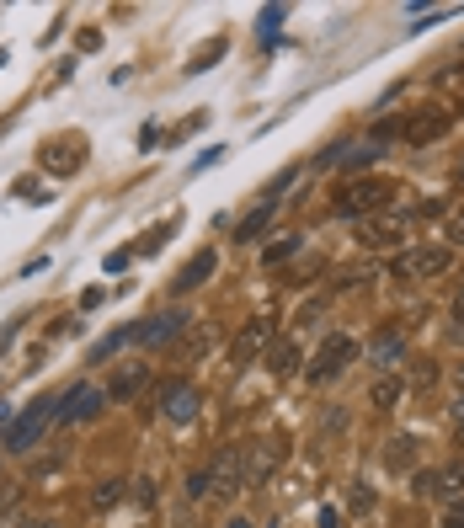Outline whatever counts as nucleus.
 I'll return each mask as SVG.
<instances>
[{
    "label": "nucleus",
    "instance_id": "1",
    "mask_svg": "<svg viewBox=\"0 0 464 528\" xmlns=\"http://www.w3.org/2000/svg\"><path fill=\"white\" fill-rule=\"evenodd\" d=\"M240 486H246V454L240 449H219L214 465H208V475H203V497L208 502H230Z\"/></svg>",
    "mask_w": 464,
    "mask_h": 528
},
{
    "label": "nucleus",
    "instance_id": "2",
    "mask_svg": "<svg viewBox=\"0 0 464 528\" xmlns=\"http://www.w3.org/2000/svg\"><path fill=\"white\" fill-rule=\"evenodd\" d=\"M390 182H353L347 192H337V214L342 219H374V214H385L390 208Z\"/></svg>",
    "mask_w": 464,
    "mask_h": 528
},
{
    "label": "nucleus",
    "instance_id": "3",
    "mask_svg": "<svg viewBox=\"0 0 464 528\" xmlns=\"http://www.w3.org/2000/svg\"><path fill=\"white\" fill-rule=\"evenodd\" d=\"M449 267H454V251H449V246H417V251H401V256L390 262V272L406 278V283H417V278H444Z\"/></svg>",
    "mask_w": 464,
    "mask_h": 528
},
{
    "label": "nucleus",
    "instance_id": "4",
    "mask_svg": "<svg viewBox=\"0 0 464 528\" xmlns=\"http://www.w3.org/2000/svg\"><path fill=\"white\" fill-rule=\"evenodd\" d=\"M353 358H358V342H353V337H326V347H321L315 363H310V385H331Z\"/></svg>",
    "mask_w": 464,
    "mask_h": 528
},
{
    "label": "nucleus",
    "instance_id": "5",
    "mask_svg": "<svg viewBox=\"0 0 464 528\" xmlns=\"http://www.w3.org/2000/svg\"><path fill=\"white\" fill-rule=\"evenodd\" d=\"M53 422V401H37V406H27L16 422H11V433H5V449L11 454H27L37 438H43V427Z\"/></svg>",
    "mask_w": 464,
    "mask_h": 528
},
{
    "label": "nucleus",
    "instance_id": "6",
    "mask_svg": "<svg viewBox=\"0 0 464 528\" xmlns=\"http://www.w3.org/2000/svg\"><path fill=\"white\" fill-rule=\"evenodd\" d=\"M182 326H187L182 310H160V315H150V321L134 326V342H139V347H166V342L182 337Z\"/></svg>",
    "mask_w": 464,
    "mask_h": 528
},
{
    "label": "nucleus",
    "instance_id": "7",
    "mask_svg": "<svg viewBox=\"0 0 464 528\" xmlns=\"http://www.w3.org/2000/svg\"><path fill=\"white\" fill-rule=\"evenodd\" d=\"M102 390H91V385H75L59 406H53V422H96L102 417Z\"/></svg>",
    "mask_w": 464,
    "mask_h": 528
},
{
    "label": "nucleus",
    "instance_id": "8",
    "mask_svg": "<svg viewBox=\"0 0 464 528\" xmlns=\"http://www.w3.org/2000/svg\"><path fill=\"white\" fill-rule=\"evenodd\" d=\"M198 406H203L198 385H187V379H166V385H160V411H166L171 422H192Z\"/></svg>",
    "mask_w": 464,
    "mask_h": 528
},
{
    "label": "nucleus",
    "instance_id": "9",
    "mask_svg": "<svg viewBox=\"0 0 464 528\" xmlns=\"http://www.w3.org/2000/svg\"><path fill=\"white\" fill-rule=\"evenodd\" d=\"M358 240H363V246H374V251L401 246V240H406V214H374V219H363Z\"/></svg>",
    "mask_w": 464,
    "mask_h": 528
},
{
    "label": "nucleus",
    "instance_id": "10",
    "mask_svg": "<svg viewBox=\"0 0 464 528\" xmlns=\"http://www.w3.org/2000/svg\"><path fill=\"white\" fill-rule=\"evenodd\" d=\"M273 331H278V326H273V315L251 321V326H246V331L235 337V347H230V363H235V369H246V363H251V358H256V353H262V347L273 342Z\"/></svg>",
    "mask_w": 464,
    "mask_h": 528
},
{
    "label": "nucleus",
    "instance_id": "11",
    "mask_svg": "<svg viewBox=\"0 0 464 528\" xmlns=\"http://www.w3.org/2000/svg\"><path fill=\"white\" fill-rule=\"evenodd\" d=\"M449 128H454V112L444 107V112H422V118H411V123H406V139H411V144L422 150V144H433V139H444Z\"/></svg>",
    "mask_w": 464,
    "mask_h": 528
},
{
    "label": "nucleus",
    "instance_id": "12",
    "mask_svg": "<svg viewBox=\"0 0 464 528\" xmlns=\"http://www.w3.org/2000/svg\"><path fill=\"white\" fill-rule=\"evenodd\" d=\"M278 459H283V443H256V449L246 454V486H262V481L278 470Z\"/></svg>",
    "mask_w": 464,
    "mask_h": 528
},
{
    "label": "nucleus",
    "instance_id": "13",
    "mask_svg": "<svg viewBox=\"0 0 464 528\" xmlns=\"http://www.w3.org/2000/svg\"><path fill=\"white\" fill-rule=\"evenodd\" d=\"M214 267H219V256H214V251H198V256H192V262L171 278V288H176V294H192L203 278H214Z\"/></svg>",
    "mask_w": 464,
    "mask_h": 528
},
{
    "label": "nucleus",
    "instance_id": "14",
    "mask_svg": "<svg viewBox=\"0 0 464 528\" xmlns=\"http://www.w3.org/2000/svg\"><path fill=\"white\" fill-rule=\"evenodd\" d=\"M401 358H406V331H401V326L379 331V337H374V363H379V369L390 374V369H395Z\"/></svg>",
    "mask_w": 464,
    "mask_h": 528
},
{
    "label": "nucleus",
    "instance_id": "15",
    "mask_svg": "<svg viewBox=\"0 0 464 528\" xmlns=\"http://www.w3.org/2000/svg\"><path fill=\"white\" fill-rule=\"evenodd\" d=\"M80 160H85V150H75V144H48V155H43V166H48L53 176H69Z\"/></svg>",
    "mask_w": 464,
    "mask_h": 528
},
{
    "label": "nucleus",
    "instance_id": "16",
    "mask_svg": "<svg viewBox=\"0 0 464 528\" xmlns=\"http://www.w3.org/2000/svg\"><path fill=\"white\" fill-rule=\"evenodd\" d=\"M299 363H305L299 342H273V353H267V369H273V374H294Z\"/></svg>",
    "mask_w": 464,
    "mask_h": 528
},
{
    "label": "nucleus",
    "instance_id": "17",
    "mask_svg": "<svg viewBox=\"0 0 464 528\" xmlns=\"http://www.w3.org/2000/svg\"><path fill=\"white\" fill-rule=\"evenodd\" d=\"M438 497H444V502H460V497H464V465H460V459L438 470Z\"/></svg>",
    "mask_w": 464,
    "mask_h": 528
},
{
    "label": "nucleus",
    "instance_id": "18",
    "mask_svg": "<svg viewBox=\"0 0 464 528\" xmlns=\"http://www.w3.org/2000/svg\"><path fill=\"white\" fill-rule=\"evenodd\" d=\"M385 155V144H374V139H363V144H353L347 155H342V171H358V166H374Z\"/></svg>",
    "mask_w": 464,
    "mask_h": 528
},
{
    "label": "nucleus",
    "instance_id": "19",
    "mask_svg": "<svg viewBox=\"0 0 464 528\" xmlns=\"http://www.w3.org/2000/svg\"><path fill=\"white\" fill-rule=\"evenodd\" d=\"M139 385H144V363H134V369H123V374H118V379L107 385V395H112V401H128V395H134Z\"/></svg>",
    "mask_w": 464,
    "mask_h": 528
},
{
    "label": "nucleus",
    "instance_id": "20",
    "mask_svg": "<svg viewBox=\"0 0 464 528\" xmlns=\"http://www.w3.org/2000/svg\"><path fill=\"white\" fill-rule=\"evenodd\" d=\"M369 401H374L379 411H390V406L401 401V379H395V374H379V379H374V390H369Z\"/></svg>",
    "mask_w": 464,
    "mask_h": 528
},
{
    "label": "nucleus",
    "instance_id": "21",
    "mask_svg": "<svg viewBox=\"0 0 464 528\" xmlns=\"http://www.w3.org/2000/svg\"><path fill=\"white\" fill-rule=\"evenodd\" d=\"M385 465H390V470H411V465H417V438H395L390 454H385Z\"/></svg>",
    "mask_w": 464,
    "mask_h": 528
},
{
    "label": "nucleus",
    "instance_id": "22",
    "mask_svg": "<svg viewBox=\"0 0 464 528\" xmlns=\"http://www.w3.org/2000/svg\"><path fill=\"white\" fill-rule=\"evenodd\" d=\"M267 219H273V203H267V208H256V214H246V219L235 224V240H256V235L267 230Z\"/></svg>",
    "mask_w": 464,
    "mask_h": 528
},
{
    "label": "nucleus",
    "instance_id": "23",
    "mask_svg": "<svg viewBox=\"0 0 464 528\" xmlns=\"http://www.w3.org/2000/svg\"><path fill=\"white\" fill-rule=\"evenodd\" d=\"M123 342H134V326H128V331H112V337H102V342L91 347V363H102V358H112V353H118Z\"/></svg>",
    "mask_w": 464,
    "mask_h": 528
},
{
    "label": "nucleus",
    "instance_id": "24",
    "mask_svg": "<svg viewBox=\"0 0 464 528\" xmlns=\"http://www.w3.org/2000/svg\"><path fill=\"white\" fill-rule=\"evenodd\" d=\"M224 48H230V43H224V37H219V43H208V48H203V53H192V64H187V69H192V75H203V69H208V64H214V59H224Z\"/></svg>",
    "mask_w": 464,
    "mask_h": 528
},
{
    "label": "nucleus",
    "instance_id": "25",
    "mask_svg": "<svg viewBox=\"0 0 464 528\" xmlns=\"http://www.w3.org/2000/svg\"><path fill=\"white\" fill-rule=\"evenodd\" d=\"M294 251H299V235H289V240H278V246H267V251H262V262H267V267H278V262H289Z\"/></svg>",
    "mask_w": 464,
    "mask_h": 528
},
{
    "label": "nucleus",
    "instance_id": "26",
    "mask_svg": "<svg viewBox=\"0 0 464 528\" xmlns=\"http://www.w3.org/2000/svg\"><path fill=\"white\" fill-rule=\"evenodd\" d=\"M411 491L417 497H438V470H417L411 475Z\"/></svg>",
    "mask_w": 464,
    "mask_h": 528
},
{
    "label": "nucleus",
    "instance_id": "27",
    "mask_svg": "<svg viewBox=\"0 0 464 528\" xmlns=\"http://www.w3.org/2000/svg\"><path fill=\"white\" fill-rule=\"evenodd\" d=\"M198 128H203V112H192L187 123H176V128L166 134V144H182V139H187V134H198Z\"/></svg>",
    "mask_w": 464,
    "mask_h": 528
},
{
    "label": "nucleus",
    "instance_id": "28",
    "mask_svg": "<svg viewBox=\"0 0 464 528\" xmlns=\"http://www.w3.org/2000/svg\"><path fill=\"white\" fill-rule=\"evenodd\" d=\"M214 337H219L214 326H198V331L187 337V353H208V347H214Z\"/></svg>",
    "mask_w": 464,
    "mask_h": 528
},
{
    "label": "nucleus",
    "instance_id": "29",
    "mask_svg": "<svg viewBox=\"0 0 464 528\" xmlns=\"http://www.w3.org/2000/svg\"><path fill=\"white\" fill-rule=\"evenodd\" d=\"M278 21H283V5H267L262 11V32H278Z\"/></svg>",
    "mask_w": 464,
    "mask_h": 528
},
{
    "label": "nucleus",
    "instance_id": "30",
    "mask_svg": "<svg viewBox=\"0 0 464 528\" xmlns=\"http://www.w3.org/2000/svg\"><path fill=\"white\" fill-rule=\"evenodd\" d=\"M118 491H123V486H118V481H107V486L96 491V508H112V502H118Z\"/></svg>",
    "mask_w": 464,
    "mask_h": 528
},
{
    "label": "nucleus",
    "instance_id": "31",
    "mask_svg": "<svg viewBox=\"0 0 464 528\" xmlns=\"http://www.w3.org/2000/svg\"><path fill=\"white\" fill-rule=\"evenodd\" d=\"M16 502H21V491H16V486H0V518H5Z\"/></svg>",
    "mask_w": 464,
    "mask_h": 528
},
{
    "label": "nucleus",
    "instance_id": "32",
    "mask_svg": "<svg viewBox=\"0 0 464 528\" xmlns=\"http://www.w3.org/2000/svg\"><path fill=\"white\" fill-rule=\"evenodd\" d=\"M444 528H464V502H449V513H444Z\"/></svg>",
    "mask_w": 464,
    "mask_h": 528
},
{
    "label": "nucleus",
    "instance_id": "33",
    "mask_svg": "<svg viewBox=\"0 0 464 528\" xmlns=\"http://www.w3.org/2000/svg\"><path fill=\"white\" fill-rule=\"evenodd\" d=\"M102 267H107V272H123V267H128V251H107V262H102Z\"/></svg>",
    "mask_w": 464,
    "mask_h": 528
},
{
    "label": "nucleus",
    "instance_id": "34",
    "mask_svg": "<svg viewBox=\"0 0 464 528\" xmlns=\"http://www.w3.org/2000/svg\"><path fill=\"white\" fill-rule=\"evenodd\" d=\"M449 240H454V246H464V214H454V219H449Z\"/></svg>",
    "mask_w": 464,
    "mask_h": 528
},
{
    "label": "nucleus",
    "instance_id": "35",
    "mask_svg": "<svg viewBox=\"0 0 464 528\" xmlns=\"http://www.w3.org/2000/svg\"><path fill=\"white\" fill-rule=\"evenodd\" d=\"M321 528H342V513L337 508H321Z\"/></svg>",
    "mask_w": 464,
    "mask_h": 528
},
{
    "label": "nucleus",
    "instance_id": "36",
    "mask_svg": "<svg viewBox=\"0 0 464 528\" xmlns=\"http://www.w3.org/2000/svg\"><path fill=\"white\" fill-rule=\"evenodd\" d=\"M454 422L464 427V390H460V401H454Z\"/></svg>",
    "mask_w": 464,
    "mask_h": 528
},
{
    "label": "nucleus",
    "instance_id": "37",
    "mask_svg": "<svg viewBox=\"0 0 464 528\" xmlns=\"http://www.w3.org/2000/svg\"><path fill=\"white\" fill-rule=\"evenodd\" d=\"M5 422H11V406H5V401H0V427H5Z\"/></svg>",
    "mask_w": 464,
    "mask_h": 528
},
{
    "label": "nucleus",
    "instance_id": "38",
    "mask_svg": "<svg viewBox=\"0 0 464 528\" xmlns=\"http://www.w3.org/2000/svg\"><path fill=\"white\" fill-rule=\"evenodd\" d=\"M454 315H460V321H464V288H460V299H454Z\"/></svg>",
    "mask_w": 464,
    "mask_h": 528
},
{
    "label": "nucleus",
    "instance_id": "39",
    "mask_svg": "<svg viewBox=\"0 0 464 528\" xmlns=\"http://www.w3.org/2000/svg\"><path fill=\"white\" fill-rule=\"evenodd\" d=\"M230 528H251V524H246V518H230Z\"/></svg>",
    "mask_w": 464,
    "mask_h": 528
},
{
    "label": "nucleus",
    "instance_id": "40",
    "mask_svg": "<svg viewBox=\"0 0 464 528\" xmlns=\"http://www.w3.org/2000/svg\"><path fill=\"white\" fill-rule=\"evenodd\" d=\"M21 528H53V524H21Z\"/></svg>",
    "mask_w": 464,
    "mask_h": 528
},
{
    "label": "nucleus",
    "instance_id": "41",
    "mask_svg": "<svg viewBox=\"0 0 464 528\" xmlns=\"http://www.w3.org/2000/svg\"><path fill=\"white\" fill-rule=\"evenodd\" d=\"M460 449H464V427H460Z\"/></svg>",
    "mask_w": 464,
    "mask_h": 528
},
{
    "label": "nucleus",
    "instance_id": "42",
    "mask_svg": "<svg viewBox=\"0 0 464 528\" xmlns=\"http://www.w3.org/2000/svg\"><path fill=\"white\" fill-rule=\"evenodd\" d=\"M460 182H464V171H460Z\"/></svg>",
    "mask_w": 464,
    "mask_h": 528
}]
</instances>
